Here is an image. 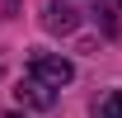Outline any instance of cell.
I'll list each match as a JSON object with an SVG mask.
<instances>
[{
    "label": "cell",
    "mask_w": 122,
    "mask_h": 118,
    "mask_svg": "<svg viewBox=\"0 0 122 118\" xmlns=\"http://www.w3.org/2000/svg\"><path fill=\"white\" fill-rule=\"evenodd\" d=\"M28 76L42 80L47 90H61V85L75 80V66H71L66 57H52V52H33V57H28Z\"/></svg>",
    "instance_id": "1"
},
{
    "label": "cell",
    "mask_w": 122,
    "mask_h": 118,
    "mask_svg": "<svg viewBox=\"0 0 122 118\" xmlns=\"http://www.w3.org/2000/svg\"><path fill=\"white\" fill-rule=\"evenodd\" d=\"M85 14H94V10L75 5V0H52L47 14H42V29H47V33H75L80 24H85Z\"/></svg>",
    "instance_id": "2"
},
{
    "label": "cell",
    "mask_w": 122,
    "mask_h": 118,
    "mask_svg": "<svg viewBox=\"0 0 122 118\" xmlns=\"http://www.w3.org/2000/svg\"><path fill=\"white\" fill-rule=\"evenodd\" d=\"M14 94H19V104H33V109H52V104H56V90H47L42 80H33V76H28V80H19Z\"/></svg>",
    "instance_id": "3"
},
{
    "label": "cell",
    "mask_w": 122,
    "mask_h": 118,
    "mask_svg": "<svg viewBox=\"0 0 122 118\" xmlns=\"http://www.w3.org/2000/svg\"><path fill=\"white\" fill-rule=\"evenodd\" d=\"M99 118H122V90H113V94L99 104Z\"/></svg>",
    "instance_id": "4"
},
{
    "label": "cell",
    "mask_w": 122,
    "mask_h": 118,
    "mask_svg": "<svg viewBox=\"0 0 122 118\" xmlns=\"http://www.w3.org/2000/svg\"><path fill=\"white\" fill-rule=\"evenodd\" d=\"M0 118H19V113H0Z\"/></svg>",
    "instance_id": "5"
},
{
    "label": "cell",
    "mask_w": 122,
    "mask_h": 118,
    "mask_svg": "<svg viewBox=\"0 0 122 118\" xmlns=\"http://www.w3.org/2000/svg\"><path fill=\"white\" fill-rule=\"evenodd\" d=\"M117 5H122V0H117Z\"/></svg>",
    "instance_id": "6"
}]
</instances>
